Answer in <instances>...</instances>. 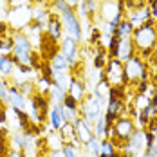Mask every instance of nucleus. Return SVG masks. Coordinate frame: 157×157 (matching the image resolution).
<instances>
[{
    "instance_id": "f257e3e1",
    "label": "nucleus",
    "mask_w": 157,
    "mask_h": 157,
    "mask_svg": "<svg viewBox=\"0 0 157 157\" xmlns=\"http://www.w3.org/2000/svg\"><path fill=\"white\" fill-rule=\"evenodd\" d=\"M132 44H134V49H136V54H139L144 60L150 58L154 47L157 45V34H155V27H154V20L143 24L139 27H134Z\"/></svg>"
},
{
    "instance_id": "f03ea898",
    "label": "nucleus",
    "mask_w": 157,
    "mask_h": 157,
    "mask_svg": "<svg viewBox=\"0 0 157 157\" xmlns=\"http://www.w3.org/2000/svg\"><path fill=\"white\" fill-rule=\"evenodd\" d=\"M123 67H125V79L126 85H141L143 81H148L150 79V67H148V62L141 58L139 54H134L130 56L126 62H123Z\"/></svg>"
},
{
    "instance_id": "7ed1b4c3",
    "label": "nucleus",
    "mask_w": 157,
    "mask_h": 157,
    "mask_svg": "<svg viewBox=\"0 0 157 157\" xmlns=\"http://www.w3.org/2000/svg\"><path fill=\"white\" fill-rule=\"evenodd\" d=\"M11 58L15 60L16 65L20 67H33V58H34V49H33L31 40L27 34L16 31L13 36V49H11Z\"/></svg>"
},
{
    "instance_id": "20e7f679",
    "label": "nucleus",
    "mask_w": 157,
    "mask_h": 157,
    "mask_svg": "<svg viewBox=\"0 0 157 157\" xmlns=\"http://www.w3.org/2000/svg\"><path fill=\"white\" fill-rule=\"evenodd\" d=\"M134 130H136L134 119H132L130 116H121V117H117V119L114 121V125L109 126L105 139L112 141L117 148H121V146L130 139V136L134 134Z\"/></svg>"
},
{
    "instance_id": "39448f33",
    "label": "nucleus",
    "mask_w": 157,
    "mask_h": 157,
    "mask_svg": "<svg viewBox=\"0 0 157 157\" xmlns=\"http://www.w3.org/2000/svg\"><path fill=\"white\" fill-rule=\"evenodd\" d=\"M107 52H109L110 58H116L119 62H126L130 56L136 54V49H134V44H132V36L130 38H116L112 36L109 47H107Z\"/></svg>"
},
{
    "instance_id": "423d86ee",
    "label": "nucleus",
    "mask_w": 157,
    "mask_h": 157,
    "mask_svg": "<svg viewBox=\"0 0 157 157\" xmlns=\"http://www.w3.org/2000/svg\"><path fill=\"white\" fill-rule=\"evenodd\" d=\"M33 20V13H31V7L27 6H18L15 9H9L7 11V25L9 29L13 31H24Z\"/></svg>"
},
{
    "instance_id": "0eeeda50",
    "label": "nucleus",
    "mask_w": 157,
    "mask_h": 157,
    "mask_svg": "<svg viewBox=\"0 0 157 157\" xmlns=\"http://www.w3.org/2000/svg\"><path fill=\"white\" fill-rule=\"evenodd\" d=\"M60 20H62V25H63V33L65 36L76 40V42H81L83 40V29H81V22H79L78 15L74 9H69L60 15Z\"/></svg>"
},
{
    "instance_id": "6e6552de",
    "label": "nucleus",
    "mask_w": 157,
    "mask_h": 157,
    "mask_svg": "<svg viewBox=\"0 0 157 157\" xmlns=\"http://www.w3.org/2000/svg\"><path fill=\"white\" fill-rule=\"evenodd\" d=\"M103 71H105V81L109 83V87H126L123 62H119L116 58H110Z\"/></svg>"
},
{
    "instance_id": "1a4fd4ad",
    "label": "nucleus",
    "mask_w": 157,
    "mask_h": 157,
    "mask_svg": "<svg viewBox=\"0 0 157 157\" xmlns=\"http://www.w3.org/2000/svg\"><path fill=\"white\" fill-rule=\"evenodd\" d=\"M99 15L107 24L117 25L123 20V9L117 0H101L99 2Z\"/></svg>"
},
{
    "instance_id": "9d476101",
    "label": "nucleus",
    "mask_w": 157,
    "mask_h": 157,
    "mask_svg": "<svg viewBox=\"0 0 157 157\" xmlns=\"http://www.w3.org/2000/svg\"><path fill=\"white\" fill-rule=\"evenodd\" d=\"M101 107H103V103H99L92 94H87L85 99L79 103V116H81L85 121H89V123L94 125V121L103 114V112H101Z\"/></svg>"
},
{
    "instance_id": "9b49d317",
    "label": "nucleus",
    "mask_w": 157,
    "mask_h": 157,
    "mask_svg": "<svg viewBox=\"0 0 157 157\" xmlns=\"http://www.w3.org/2000/svg\"><path fill=\"white\" fill-rule=\"evenodd\" d=\"M60 54L67 62L71 63V67L74 69L79 62V44L76 40L69 38V36H63L62 42H60Z\"/></svg>"
},
{
    "instance_id": "f8f14e48",
    "label": "nucleus",
    "mask_w": 157,
    "mask_h": 157,
    "mask_svg": "<svg viewBox=\"0 0 157 157\" xmlns=\"http://www.w3.org/2000/svg\"><path fill=\"white\" fill-rule=\"evenodd\" d=\"M67 94L72 96L78 103H81L87 96V85L79 76H71L69 83H67Z\"/></svg>"
},
{
    "instance_id": "ddd939ff",
    "label": "nucleus",
    "mask_w": 157,
    "mask_h": 157,
    "mask_svg": "<svg viewBox=\"0 0 157 157\" xmlns=\"http://www.w3.org/2000/svg\"><path fill=\"white\" fill-rule=\"evenodd\" d=\"M72 125H74V130H76V137H78V141L81 143L83 146L90 141L92 137H94V128H92V123L85 121L83 117L76 119Z\"/></svg>"
},
{
    "instance_id": "4468645a",
    "label": "nucleus",
    "mask_w": 157,
    "mask_h": 157,
    "mask_svg": "<svg viewBox=\"0 0 157 157\" xmlns=\"http://www.w3.org/2000/svg\"><path fill=\"white\" fill-rule=\"evenodd\" d=\"M45 34L47 36H51L54 42H62L63 38V25H62V20H60V16L58 15H52L51 13V16H49L47 20V25H45Z\"/></svg>"
},
{
    "instance_id": "2eb2a0df",
    "label": "nucleus",
    "mask_w": 157,
    "mask_h": 157,
    "mask_svg": "<svg viewBox=\"0 0 157 157\" xmlns=\"http://www.w3.org/2000/svg\"><path fill=\"white\" fill-rule=\"evenodd\" d=\"M58 47H60L58 42H54V40H52L51 36H47V34H42V38H40V49H42L40 56H42L45 62H49V60L58 52Z\"/></svg>"
},
{
    "instance_id": "dca6fc26",
    "label": "nucleus",
    "mask_w": 157,
    "mask_h": 157,
    "mask_svg": "<svg viewBox=\"0 0 157 157\" xmlns=\"http://www.w3.org/2000/svg\"><path fill=\"white\" fill-rule=\"evenodd\" d=\"M7 103L11 105V109L13 110H25L27 112V98L24 94H20V90L16 89V85H11L9 87V99H7Z\"/></svg>"
},
{
    "instance_id": "f3484780",
    "label": "nucleus",
    "mask_w": 157,
    "mask_h": 157,
    "mask_svg": "<svg viewBox=\"0 0 157 157\" xmlns=\"http://www.w3.org/2000/svg\"><path fill=\"white\" fill-rule=\"evenodd\" d=\"M49 123H51V130L52 132H60L62 126L67 123L65 117H63V112H62V105H52L51 110H49Z\"/></svg>"
},
{
    "instance_id": "a211bd4d",
    "label": "nucleus",
    "mask_w": 157,
    "mask_h": 157,
    "mask_svg": "<svg viewBox=\"0 0 157 157\" xmlns=\"http://www.w3.org/2000/svg\"><path fill=\"white\" fill-rule=\"evenodd\" d=\"M15 67H16V63L11 58V54H2L0 52V78L9 79L15 74Z\"/></svg>"
},
{
    "instance_id": "6ab92c4d",
    "label": "nucleus",
    "mask_w": 157,
    "mask_h": 157,
    "mask_svg": "<svg viewBox=\"0 0 157 157\" xmlns=\"http://www.w3.org/2000/svg\"><path fill=\"white\" fill-rule=\"evenodd\" d=\"M49 67H51L52 72H63V74H69V72H71V63L67 62L60 52H56V54L49 60Z\"/></svg>"
},
{
    "instance_id": "aec40b11",
    "label": "nucleus",
    "mask_w": 157,
    "mask_h": 157,
    "mask_svg": "<svg viewBox=\"0 0 157 157\" xmlns=\"http://www.w3.org/2000/svg\"><path fill=\"white\" fill-rule=\"evenodd\" d=\"M65 96H67V87H62V85L52 83L47 98H49V101H51V105H62L63 99H65Z\"/></svg>"
},
{
    "instance_id": "412c9836",
    "label": "nucleus",
    "mask_w": 157,
    "mask_h": 157,
    "mask_svg": "<svg viewBox=\"0 0 157 157\" xmlns=\"http://www.w3.org/2000/svg\"><path fill=\"white\" fill-rule=\"evenodd\" d=\"M99 157H121V152H119V148H117L112 141L101 139V152H99Z\"/></svg>"
},
{
    "instance_id": "4be33fe9",
    "label": "nucleus",
    "mask_w": 157,
    "mask_h": 157,
    "mask_svg": "<svg viewBox=\"0 0 157 157\" xmlns=\"http://www.w3.org/2000/svg\"><path fill=\"white\" fill-rule=\"evenodd\" d=\"M58 134H60V137L63 139V144H72V143L78 139V137H76V130H74V125H72V123H65Z\"/></svg>"
},
{
    "instance_id": "5701e85b",
    "label": "nucleus",
    "mask_w": 157,
    "mask_h": 157,
    "mask_svg": "<svg viewBox=\"0 0 157 157\" xmlns=\"http://www.w3.org/2000/svg\"><path fill=\"white\" fill-rule=\"evenodd\" d=\"M13 29H9L7 33H4L0 36V52L2 54H11V49H13V36H15Z\"/></svg>"
},
{
    "instance_id": "b1692460",
    "label": "nucleus",
    "mask_w": 157,
    "mask_h": 157,
    "mask_svg": "<svg viewBox=\"0 0 157 157\" xmlns=\"http://www.w3.org/2000/svg\"><path fill=\"white\" fill-rule=\"evenodd\" d=\"M132 31H134V25L126 20V18H123L119 24H117V27H116V33H114V36L116 38H130L132 36Z\"/></svg>"
},
{
    "instance_id": "393cba45",
    "label": "nucleus",
    "mask_w": 157,
    "mask_h": 157,
    "mask_svg": "<svg viewBox=\"0 0 157 157\" xmlns=\"http://www.w3.org/2000/svg\"><path fill=\"white\" fill-rule=\"evenodd\" d=\"M109 60H110V56H109V52H107V49H103V47L96 49V54H94V67H96V71H103V69L107 67Z\"/></svg>"
},
{
    "instance_id": "a878e982",
    "label": "nucleus",
    "mask_w": 157,
    "mask_h": 157,
    "mask_svg": "<svg viewBox=\"0 0 157 157\" xmlns=\"http://www.w3.org/2000/svg\"><path fill=\"white\" fill-rule=\"evenodd\" d=\"M92 128H94V136L98 137V139H105V137H107L109 123H107V119H105V116H103V114H101V116H99V117L94 121Z\"/></svg>"
},
{
    "instance_id": "bb28decb",
    "label": "nucleus",
    "mask_w": 157,
    "mask_h": 157,
    "mask_svg": "<svg viewBox=\"0 0 157 157\" xmlns=\"http://www.w3.org/2000/svg\"><path fill=\"white\" fill-rule=\"evenodd\" d=\"M25 139H27V134L22 132V130H18V132H15V134H11V136H9V146H11V150H18V152H22Z\"/></svg>"
},
{
    "instance_id": "cd10ccee",
    "label": "nucleus",
    "mask_w": 157,
    "mask_h": 157,
    "mask_svg": "<svg viewBox=\"0 0 157 157\" xmlns=\"http://www.w3.org/2000/svg\"><path fill=\"white\" fill-rule=\"evenodd\" d=\"M150 101H152V96H148V94H143V92H137V96L132 99V107L136 110H144L148 105H150Z\"/></svg>"
},
{
    "instance_id": "c85d7f7f",
    "label": "nucleus",
    "mask_w": 157,
    "mask_h": 157,
    "mask_svg": "<svg viewBox=\"0 0 157 157\" xmlns=\"http://www.w3.org/2000/svg\"><path fill=\"white\" fill-rule=\"evenodd\" d=\"M51 87H52V79L45 78V76H40V78L34 81V89H36V92H38V94L47 96L49 90H51Z\"/></svg>"
},
{
    "instance_id": "c756f323",
    "label": "nucleus",
    "mask_w": 157,
    "mask_h": 157,
    "mask_svg": "<svg viewBox=\"0 0 157 157\" xmlns=\"http://www.w3.org/2000/svg\"><path fill=\"white\" fill-rule=\"evenodd\" d=\"M16 89L20 90V94H24L25 98H31V96L36 92L34 81H20V83H16Z\"/></svg>"
},
{
    "instance_id": "7c9ffc66",
    "label": "nucleus",
    "mask_w": 157,
    "mask_h": 157,
    "mask_svg": "<svg viewBox=\"0 0 157 157\" xmlns=\"http://www.w3.org/2000/svg\"><path fill=\"white\" fill-rule=\"evenodd\" d=\"M85 150L90 154V155H94V157H99V152H101V139H98V137H92L90 141L85 144Z\"/></svg>"
},
{
    "instance_id": "2f4dec72",
    "label": "nucleus",
    "mask_w": 157,
    "mask_h": 157,
    "mask_svg": "<svg viewBox=\"0 0 157 157\" xmlns=\"http://www.w3.org/2000/svg\"><path fill=\"white\" fill-rule=\"evenodd\" d=\"M62 112H63V117H65L67 123H74L76 119L81 117V116H79V109H71V107L62 105Z\"/></svg>"
},
{
    "instance_id": "473e14b6",
    "label": "nucleus",
    "mask_w": 157,
    "mask_h": 157,
    "mask_svg": "<svg viewBox=\"0 0 157 157\" xmlns=\"http://www.w3.org/2000/svg\"><path fill=\"white\" fill-rule=\"evenodd\" d=\"M45 143H49V148L51 150H62V146H63V139L60 137L58 132H52L47 139H45Z\"/></svg>"
},
{
    "instance_id": "72a5a7b5",
    "label": "nucleus",
    "mask_w": 157,
    "mask_h": 157,
    "mask_svg": "<svg viewBox=\"0 0 157 157\" xmlns=\"http://www.w3.org/2000/svg\"><path fill=\"white\" fill-rule=\"evenodd\" d=\"M11 146H9V137H7V130L6 128H0V154L4 152H9Z\"/></svg>"
},
{
    "instance_id": "f704fd0d",
    "label": "nucleus",
    "mask_w": 157,
    "mask_h": 157,
    "mask_svg": "<svg viewBox=\"0 0 157 157\" xmlns=\"http://www.w3.org/2000/svg\"><path fill=\"white\" fill-rule=\"evenodd\" d=\"M9 83H7V79L0 78V101L2 103H7V99H9Z\"/></svg>"
},
{
    "instance_id": "c9c22d12",
    "label": "nucleus",
    "mask_w": 157,
    "mask_h": 157,
    "mask_svg": "<svg viewBox=\"0 0 157 157\" xmlns=\"http://www.w3.org/2000/svg\"><path fill=\"white\" fill-rule=\"evenodd\" d=\"M157 143V134L155 132H150V130H144V148L152 146Z\"/></svg>"
},
{
    "instance_id": "e433bc0d",
    "label": "nucleus",
    "mask_w": 157,
    "mask_h": 157,
    "mask_svg": "<svg viewBox=\"0 0 157 157\" xmlns=\"http://www.w3.org/2000/svg\"><path fill=\"white\" fill-rule=\"evenodd\" d=\"M52 6L58 9V13H60V15H62V13H65V11H69V9H72V7H71L65 0H52Z\"/></svg>"
},
{
    "instance_id": "4c0bfd02",
    "label": "nucleus",
    "mask_w": 157,
    "mask_h": 157,
    "mask_svg": "<svg viewBox=\"0 0 157 157\" xmlns=\"http://www.w3.org/2000/svg\"><path fill=\"white\" fill-rule=\"evenodd\" d=\"M141 157H157V143L148 146V148H143V155Z\"/></svg>"
},
{
    "instance_id": "58836bf2",
    "label": "nucleus",
    "mask_w": 157,
    "mask_h": 157,
    "mask_svg": "<svg viewBox=\"0 0 157 157\" xmlns=\"http://www.w3.org/2000/svg\"><path fill=\"white\" fill-rule=\"evenodd\" d=\"M7 123V112H6V103L0 101V126H4Z\"/></svg>"
},
{
    "instance_id": "ea45409f",
    "label": "nucleus",
    "mask_w": 157,
    "mask_h": 157,
    "mask_svg": "<svg viewBox=\"0 0 157 157\" xmlns=\"http://www.w3.org/2000/svg\"><path fill=\"white\" fill-rule=\"evenodd\" d=\"M7 31H9V25H7L4 20H0V36H2L4 33H7Z\"/></svg>"
},
{
    "instance_id": "a19ab883",
    "label": "nucleus",
    "mask_w": 157,
    "mask_h": 157,
    "mask_svg": "<svg viewBox=\"0 0 157 157\" xmlns=\"http://www.w3.org/2000/svg\"><path fill=\"white\" fill-rule=\"evenodd\" d=\"M154 27H155V34H157V20H154Z\"/></svg>"
},
{
    "instance_id": "79ce46f5",
    "label": "nucleus",
    "mask_w": 157,
    "mask_h": 157,
    "mask_svg": "<svg viewBox=\"0 0 157 157\" xmlns=\"http://www.w3.org/2000/svg\"><path fill=\"white\" fill-rule=\"evenodd\" d=\"M155 76H157V71H155ZM155 85H157V83H155Z\"/></svg>"
}]
</instances>
